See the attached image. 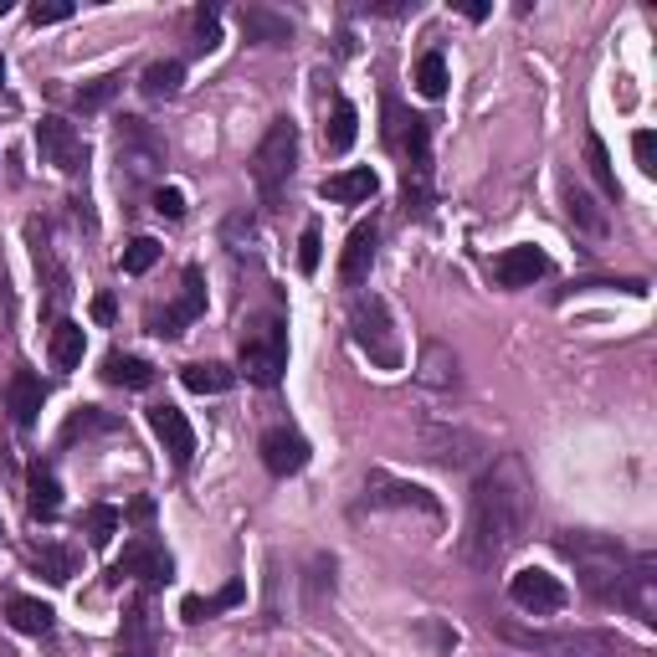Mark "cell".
I'll use <instances>...</instances> for the list:
<instances>
[{
	"label": "cell",
	"instance_id": "1",
	"mask_svg": "<svg viewBox=\"0 0 657 657\" xmlns=\"http://www.w3.org/2000/svg\"><path fill=\"white\" fill-rule=\"evenodd\" d=\"M534 524V483L524 457L504 453L488 473L478 478L473 509H468V534H462V560L478 570H493L530 540Z\"/></svg>",
	"mask_w": 657,
	"mask_h": 657
},
{
	"label": "cell",
	"instance_id": "2",
	"mask_svg": "<svg viewBox=\"0 0 657 657\" xmlns=\"http://www.w3.org/2000/svg\"><path fill=\"white\" fill-rule=\"evenodd\" d=\"M385 145L406 160V211H426L432 201V124L421 113H406L396 98H385Z\"/></svg>",
	"mask_w": 657,
	"mask_h": 657
},
{
	"label": "cell",
	"instance_id": "3",
	"mask_svg": "<svg viewBox=\"0 0 657 657\" xmlns=\"http://www.w3.org/2000/svg\"><path fill=\"white\" fill-rule=\"evenodd\" d=\"M560 549H566V560L575 566V575H581L585 596L617 606L621 581H627V570H632V555H627L617 540H606V534H575V530L560 534Z\"/></svg>",
	"mask_w": 657,
	"mask_h": 657
},
{
	"label": "cell",
	"instance_id": "4",
	"mask_svg": "<svg viewBox=\"0 0 657 657\" xmlns=\"http://www.w3.org/2000/svg\"><path fill=\"white\" fill-rule=\"evenodd\" d=\"M504 642L524 647V653H540V657H653L647 647L637 642L617 637V632H540V627H504Z\"/></svg>",
	"mask_w": 657,
	"mask_h": 657
},
{
	"label": "cell",
	"instance_id": "5",
	"mask_svg": "<svg viewBox=\"0 0 657 657\" xmlns=\"http://www.w3.org/2000/svg\"><path fill=\"white\" fill-rule=\"evenodd\" d=\"M283 370H288V328H283V319H273V313L247 319V328H241V375L262 385V391H273L283 381Z\"/></svg>",
	"mask_w": 657,
	"mask_h": 657
},
{
	"label": "cell",
	"instance_id": "6",
	"mask_svg": "<svg viewBox=\"0 0 657 657\" xmlns=\"http://www.w3.org/2000/svg\"><path fill=\"white\" fill-rule=\"evenodd\" d=\"M349 339L365 355L375 370H401V334H396V319L385 309V298H355L349 309Z\"/></svg>",
	"mask_w": 657,
	"mask_h": 657
},
{
	"label": "cell",
	"instance_id": "7",
	"mask_svg": "<svg viewBox=\"0 0 657 657\" xmlns=\"http://www.w3.org/2000/svg\"><path fill=\"white\" fill-rule=\"evenodd\" d=\"M293 164H298V124L293 119H273L268 134L252 149V181L262 190V201L277 206L283 201V185H288Z\"/></svg>",
	"mask_w": 657,
	"mask_h": 657
},
{
	"label": "cell",
	"instance_id": "8",
	"mask_svg": "<svg viewBox=\"0 0 657 657\" xmlns=\"http://www.w3.org/2000/svg\"><path fill=\"white\" fill-rule=\"evenodd\" d=\"M421 457H432L442 468H478L488 453V437L473 432V426H457V421H421Z\"/></svg>",
	"mask_w": 657,
	"mask_h": 657
},
{
	"label": "cell",
	"instance_id": "9",
	"mask_svg": "<svg viewBox=\"0 0 657 657\" xmlns=\"http://www.w3.org/2000/svg\"><path fill=\"white\" fill-rule=\"evenodd\" d=\"M206 313V277H201V268H185V277H181V298L170 303V309H149L145 313V324H149V334H160V339H175L190 319H201Z\"/></svg>",
	"mask_w": 657,
	"mask_h": 657
},
{
	"label": "cell",
	"instance_id": "10",
	"mask_svg": "<svg viewBox=\"0 0 657 657\" xmlns=\"http://www.w3.org/2000/svg\"><path fill=\"white\" fill-rule=\"evenodd\" d=\"M365 504L370 509H417V513H426V519H442L437 493L417 488V483H406V478H391V473H381V468L365 478Z\"/></svg>",
	"mask_w": 657,
	"mask_h": 657
},
{
	"label": "cell",
	"instance_id": "11",
	"mask_svg": "<svg viewBox=\"0 0 657 657\" xmlns=\"http://www.w3.org/2000/svg\"><path fill=\"white\" fill-rule=\"evenodd\" d=\"M37 149H41V160L57 164L62 175H77L83 164H88V145H83V134H77L67 119H41L37 124Z\"/></svg>",
	"mask_w": 657,
	"mask_h": 657
},
{
	"label": "cell",
	"instance_id": "12",
	"mask_svg": "<svg viewBox=\"0 0 657 657\" xmlns=\"http://www.w3.org/2000/svg\"><path fill=\"white\" fill-rule=\"evenodd\" d=\"M617 606L632 611L637 621H657V555L653 549L632 555V570H627V581H621Z\"/></svg>",
	"mask_w": 657,
	"mask_h": 657
},
{
	"label": "cell",
	"instance_id": "13",
	"mask_svg": "<svg viewBox=\"0 0 657 657\" xmlns=\"http://www.w3.org/2000/svg\"><path fill=\"white\" fill-rule=\"evenodd\" d=\"M257 453H262V468L273 478H293L309 468V442L298 437L293 426H268L262 442H257Z\"/></svg>",
	"mask_w": 657,
	"mask_h": 657
},
{
	"label": "cell",
	"instance_id": "14",
	"mask_svg": "<svg viewBox=\"0 0 657 657\" xmlns=\"http://www.w3.org/2000/svg\"><path fill=\"white\" fill-rule=\"evenodd\" d=\"M509 596L513 606H524L534 617H545V611H560L570 602V591L560 585V575H549V570H519L509 581Z\"/></svg>",
	"mask_w": 657,
	"mask_h": 657
},
{
	"label": "cell",
	"instance_id": "15",
	"mask_svg": "<svg viewBox=\"0 0 657 657\" xmlns=\"http://www.w3.org/2000/svg\"><path fill=\"white\" fill-rule=\"evenodd\" d=\"M375 247H381V221L370 216L349 232L345 252H339V283H345V288H360V283L370 277V268H375Z\"/></svg>",
	"mask_w": 657,
	"mask_h": 657
},
{
	"label": "cell",
	"instance_id": "16",
	"mask_svg": "<svg viewBox=\"0 0 657 657\" xmlns=\"http://www.w3.org/2000/svg\"><path fill=\"white\" fill-rule=\"evenodd\" d=\"M113 581H145V585L170 581V555H164V545H154L149 534L134 540V545H124L119 566H113Z\"/></svg>",
	"mask_w": 657,
	"mask_h": 657
},
{
	"label": "cell",
	"instance_id": "17",
	"mask_svg": "<svg viewBox=\"0 0 657 657\" xmlns=\"http://www.w3.org/2000/svg\"><path fill=\"white\" fill-rule=\"evenodd\" d=\"M119 164L128 175H154L164 164V149L145 128V119H124V128H119Z\"/></svg>",
	"mask_w": 657,
	"mask_h": 657
},
{
	"label": "cell",
	"instance_id": "18",
	"mask_svg": "<svg viewBox=\"0 0 657 657\" xmlns=\"http://www.w3.org/2000/svg\"><path fill=\"white\" fill-rule=\"evenodd\" d=\"M545 273H549V257L540 247H509L493 262V283L498 288H534Z\"/></svg>",
	"mask_w": 657,
	"mask_h": 657
},
{
	"label": "cell",
	"instance_id": "19",
	"mask_svg": "<svg viewBox=\"0 0 657 657\" xmlns=\"http://www.w3.org/2000/svg\"><path fill=\"white\" fill-rule=\"evenodd\" d=\"M149 426H154V437L164 442V453L175 457L181 468L196 457V432H190L185 411H175V406H154V411H149Z\"/></svg>",
	"mask_w": 657,
	"mask_h": 657
},
{
	"label": "cell",
	"instance_id": "20",
	"mask_svg": "<svg viewBox=\"0 0 657 657\" xmlns=\"http://www.w3.org/2000/svg\"><path fill=\"white\" fill-rule=\"evenodd\" d=\"M41 401H47V385H41L32 370H16L11 385H5V411H11V421H16L21 432H26V426H37Z\"/></svg>",
	"mask_w": 657,
	"mask_h": 657
},
{
	"label": "cell",
	"instance_id": "21",
	"mask_svg": "<svg viewBox=\"0 0 657 657\" xmlns=\"http://www.w3.org/2000/svg\"><path fill=\"white\" fill-rule=\"evenodd\" d=\"M381 190V175L370 164H355V170H339V175H324L319 196L324 201H339V206H355V201H370Z\"/></svg>",
	"mask_w": 657,
	"mask_h": 657
},
{
	"label": "cell",
	"instance_id": "22",
	"mask_svg": "<svg viewBox=\"0 0 657 657\" xmlns=\"http://www.w3.org/2000/svg\"><path fill=\"white\" fill-rule=\"evenodd\" d=\"M417 381L426 385V391H457V355L442 339H426L421 345V365H417Z\"/></svg>",
	"mask_w": 657,
	"mask_h": 657
},
{
	"label": "cell",
	"instance_id": "23",
	"mask_svg": "<svg viewBox=\"0 0 657 657\" xmlns=\"http://www.w3.org/2000/svg\"><path fill=\"white\" fill-rule=\"evenodd\" d=\"M241 37L257 41V47H288L293 41V21L268 11V5H247L241 11Z\"/></svg>",
	"mask_w": 657,
	"mask_h": 657
},
{
	"label": "cell",
	"instance_id": "24",
	"mask_svg": "<svg viewBox=\"0 0 657 657\" xmlns=\"http://www.w3.org/2000/svg\"><path fill=\"white\" fill-rule=\"evenodd\" d=\"M26 509L37 513V519H57V509H62V483H57V473L47 462H37L26 473Z\"/></svg>",
	"mask_w": 657,
	"mask_h": 657
},
{
	"label": "cell",
	"instance_id": "25",
	"mask_svg": "<svg viewBox=\"0 0 657 657\" xmlns=\"http://www.w3.org/2000/svg\"><path fill=\"white\" fill-rule=\"evenodd\" d=\"M185 391H196V396H221V391H232L237 385V370L221 365V360H196V365L181 370Z\"/></svg>",
	"mask_w": 657,
	"mask_h": 657
},
{
	"label": "cell",
	"instance_id": "26",
	"mask_svg": "<svg viewBox=\"0 0 657 657\" xmlns=\"http://www.w3.org/2000/svg\"><path fill=\"white\" fill-rule=\"evenodd\" d=\"M5 621L26 632V637H47L52 632V606L47 602H32V596H11L5 602Z\"/></svg>",
	"mask_w": 657,
	"mask_h": 657
},
{
	"label": "cell",
	"instance_id": "27",
	"mask_svg": "<svg viewBox=\"0 0 657 657\" xmlns=\"http://www.w3.org/2000/svg\"><path fill=\"white\" fill-rule=\"evenodd\" d=\"M103 381L124 385V391H145V385L154 381V365L139 360V355H109V360H103Z\"/></svg>",
	"mask_w": 657,
	"mask_h": 657
},
{
	"label": "cell",
	"instance_id": "28",
	"mask_svg": "<svg viewBox=\"0 0 657 657\" xmlns=\"http://www.w3.org/2000/svg\"><path fill=\"white\" fill-rule=\"evenodd\" d=\"M241 596H247V591H241V581L221 585L216 596H185V602H181V617H185V621H211L216 611H232V606H241Z\"/></svg>",
	"mask_w": 657,
	"mask_h": 657
},
{
	"label": "cell",
	"instance_id": "29",
	"mask_svg": "<svg viewBox=\"0 0 657 657\" xmlns=\"http://www.w3.org/2000/svg\"><path fill=\"white\" fill-rule=\"evenodd\" d=\"M355 134H360V113H355V103H349V98H334V119L324 124V149L328 154H345V149L355 145Z\"/></svg>",
	"mask_w": 657,
	"mask_h": 657
},
{
	"label": "cell",
	"instance_id": "30",
	"mask_svg": "<svg viewBox=\"0 0 657 657\" xmlns=\"http://www.w3.org/2000/svg\"><path fill=\"white\" fill-rule=\"evenodd\" d=\"M566 211H570V221L581 226L585 237H606V226H611V221H606V211L591 201V196H585L581 185H570V190H566Z\"/></svg>",
	"mask_w": 657,
	"mask_h": 657
},
{
	"label": "cell",
	"instance_id": "31",
	"mask_svg": "<svg viewBox=\"0 0 657 657\" xmlns=\"http://www.w3.org/2000/svg\"><path fill=\"white\" fill-rule=\"evenodd\" d=\"M83 349H88V334H83V324H62L52 328V360H57V370H77L83 365Z\"/></svg>",
	"mask_w": 657,
	"mask_h": 657
},
{
	"label": "cell",
	"instance_id": "32",
	"mask_svg": "<svg viewBox=\"0 0 657 657\" xmlns=\"http://www.w3.org/2000/svg\"><path fill=\"white\" fill-rule=\"evenodd\" d=\"M585 170H591V181L602 185L606 201H621V185H617V170H611V154L596 134H585Z\"/></svg>",
	"mask_w": 657,
	"mask_h": 657
},
{
	"label": "cell",
	"instance_id": "33",
	"mask_svg": "<svg viewBox=\"0 0 657 657\" xmlns=\"http://www.w3.org/2000/svg\"><path fill=\"white\" fill-rule=\"evenodd\" d=\"M119 92H124V77H119V73L92 77V83H83V88L73 92V109H77V113H98V109H109Z\"/></svg>",
	"mask_w": 657,
	"mask_h": 657
},
{
	"label": "cell",
	"instance_id": "34",
	"mask_svg": "<svg viewBox=\"0 0 657 657\" xmlns=\"http://www.w3.org/2000/svg\"><path fill=\"white\" fill-rule=\"evenodd\" d=\"M181 83H185V67L181 62H149L145 67V77H139V88H145V98H175L181 92Z\"/></svg>",
	"mask_w": 657,
	"mask_h": 657
},
{
	"label": "cell",
	"instance_id": "35",
	"mask_svg": "<svg viewBox=\"0 0 657 657\" xmlns=\"http://www.w3.org/2000/svg\"><path fill=\"white\" fill-rule=\"evenodd\" d=\"M124 421L109 417V411H98V406H83V411H73L67 417V426H62V442H77V437H98V432H119Z\"/></svg>",
	"mask_w": 657,
	"mask_h": 657
},
{
	"label": "cell",
	"instance_id": "36",
	"mask_svg": "<svg viewBox=\"0 0 657 657\" xmlns=\"http://www.w3.org/2000/svg\"><path fill=\"white\" fill-rule=\"evenodd\" d=\"M37 570L52 585H67L77 575V555H73V549H62V545H41L37 549Z\"/></svg>",
	"mask_w": 657,
	"mask_h": 657
},
{
	"label": "cell",
	"instance_id": "37",
	"mask_svg": "<svg viewBox=\"0 0 657 657\" xmlns=\"http://www.w3.org/2000/svg\"><path fill=\"white\" fill-rule=\"evenodd\" d=\"M417 88H421V98H442L447 92V57L442 52H426L417 62Z\"/></svg>",
	"mask_w": 657,
	"mask_h": 657
},
{
	"label": "cell",
	"instance_id": "38",
	"mask_svg": "<svg viewBox=\"0 0 657 657\" xmlns=\"http://www.w3.org/2000/svg\"><path fill=\"white\" fill-rule=\"evenodd\" d=\"M160 252H164V247H160L154 237H134V241L124 247V262H119V268H124L128 277H139V273H149V268L160 262Z\"/></svg>",
	"mask_w": 657,
	"mask_h": 657
},
{
	"label": "cell",
	"instance_id": "39",
	"mask_svg": "<svg viewBox=\"0 0 657 657\" xmlns=\"http://www.w3.org/2000/svg\"><path fill=\"white\" fill-rule=\"evenodd\" d=\"M119 519H124V513L113 509V504H92L88 509V540L92 545H109L113 530H119Z\"/></svg>",
	"mask_w": 657,
	"mask_h": 657
},
{
	"label": "cell",
	"instance_id": "40",
	"mask_svg": "<svg viewBox=\"0 0 657 657\" xmlns=\"http://www.w3.org/2000/svg\"><path fill=\"white\" fill-rule=\"evenodd\" d=\"M319 247H324V232H319V221H309L298 237V273H319Z\"/></svg>",
	"mask_w": 657,
	"mask_h": 657
},
{
	"label": "cell",
	"instance_id": "41",
	"mask_svg": "<svg viewBox=\"0 0 657 657\" xmlns=\"http://www.w3.org/2000/svg\"><path fill=\"white\" fill-rule=\"evenodd\" d=\"M196 37H201V52H211V47L221 41V11L216 5H201V11H196Z\"/></svg>",
	"mask_w": 657,
	"mask_h": 657
},
{
	"label": "cell",
	"instance_id": "42",
	"mask_svg": "<svg viewBox=\"0 0 657 657\" xmlns=\"http://www.w3.org/2000/svg\"><path fill=\"white\" fill-rule=\"evenodd\" d=\"M632 154H637L642 175H657V139H653V128H637V134H632Z\"/></svg>",
	"mask_w": 657,
	"mask_h": 657
},
{
	"label": "cell",
	"instance_id": "43",
	"mask_svg": "<svg viewBox=\"0 0 657 657\" xmlns=\"http://www.w3.org/2000/svg\"><path fill=\"white\" fill-rule=\"evenodd\" d=\"M73 16V0H47V5H32V21H37V26H57V21H67Z\"/></svg>",
	"mask_w": 657,
	"mask_h": 657
},
{
	"label": "cell",
	"instance_id": "44",
	"mask_svg": "<svg viewBox=\"0 0 657 657\" xmlns=\"http://www.w3.org/2000/svg\"><path fill=\"white\" fill-rule=\"evenodd\" d=\"M154 211L170 216V221H181L185 216V196L175 190V185H160V190H154Z\"/></svg>",
	"mask_w": 657,
	"mask_h": 657
},
{
	"label": "cell",
	"instance_id": "45",
	"mask_svg": "<svg viewBox=\"0 0 657 657\" xmlns=\"http://www.w3.org/2000/svg\"><path fill=\"white\" fill-rule=\"evenodd\" d=\"M92 319H98V324H113V298H109V293H98V298H92Z\"/></svg>",
	"mask_w": 657,
	"mask_h": 657
},
{
	"label": "cell",
	"instance_id": "46",
	"mask_svg": "<svg viewBox=\"0 0 657 657\" xmlns=\"http://www.w3.org/2000/svg\"><path fill=\"white\" fill-rule=\"evenodd\" d=\"M462 16H468V21H483V16H488V5H483V0H473V5H462Z\"/></svg>",
	"mask_w": 657,
	"mask_h": 657
},
{
	"label": "cell",
	"instance_id": "47",
	"mask_svg": "<svg viewBox=\"0 0 657 657\" xmlns=\"http://www.w3.org/2000/svg\"><path fill=\"white\" fill-rule=\"evenodd\" d=\"M0 16H11V0H0Z\"/></svg>",
	"mask_w": 657,
	"mask_h": 657
},
{
	"label": "cell",
	"instance_id": "48",
	"mask_svg": "<svg viewBox=\"0 0 657 657\" xmlns=\"http://www.w3.org/2000/svg\"><path fill=\"white\" fill-rule=\"evenodd\" d=\"M0 83H5V57H0Z\"/></svg>",
	"mask_w": 657,
	"mask_h": 657
},
{
	"label": "cell",
	"instance_id": "49",
	"mask_svg": "<svg viewBox=\"0 0 657 657\" xmlns=\"http://www.w3.org/2000/svg\"><path fill=\"white\" fill-rule=\"evenodd\" d=\"M124 657H139V653H124Z\"/></svg>",
	"mask_w": 657,
	"mask_h": 657
}]
</instances>
